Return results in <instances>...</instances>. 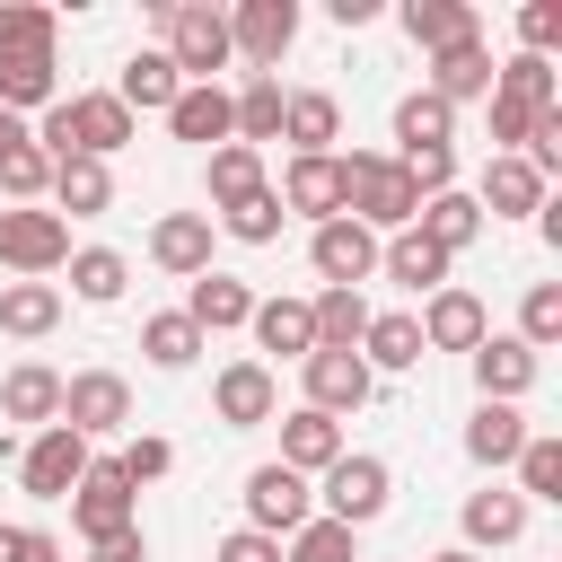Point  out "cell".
Instances as JSON below:
<instances>
[{
	"mask_svg": "<svg viewBox=\"0 0 562 562\" xmlns=\"http://www.w3.org/2000/svg\"><path fill=\"white\" fill-rule=\"evenodd\" d=\"M307 263H316V281H325V290H360V281H378V237L342 211V220L307 228Z\"/></svg>",
	"mask_w": 562,
	"mask_h": 562,
	"instance_id": "cell-10",
	"label": "cell"
},
{
	"mask_svg": "<svg viewBox=\"0 0 562 562\" xmlns=\"http://www.w3.org/2000/svg\"><path fill=\"white\" fill-rule=\"evenodd\" d=\"M88 562H149V536H140V527H114V536L88 544Z\"/></svg>",
	"mask_w": 562,
	"mask_h": 562,
	"instance_id": "cell-53",
	"label": "cell"
},
{
	"mask_svg": "<svg viewBox=\"0 0 562 562\" xmlns=\"http://www.w3.org/2000/svg\"><path fill=\"white\" fill-rule=\"evenodd\" d=\"M413 325H422V351H474V342L492 334L483 299H474V290H457V281H448V290H430Z\"/></svg>",
	"mask_w": 562,
	"mask_h": 562,
	"instance_id": "cell-15",
	"label": "cell"
},
{
	"mask_svg": "<svg viewBox=\"0 0 562 562\" xmlns=\"http://www.w3.org/2000/svg\"><path fill=\"white\" fill-rule=\"evenodd\" d=\"M184 316L202 325V342H211V334H237V325L255 316V290H246L237 272H202V281L184 290Z\"/></svg>",
	"mask_w": 562,
	"mask_h": 562,
	"instance_id": "cell-29",
	"label": "cell"
},
{
	"mask_svg": "<svg viewBox=\"0 0 562 562\" xmlns=\"http://www.w3.org/2000/svg\"><path fill=\"white\" fill-rule=\"evenodd\" d=\"M439 105H474V97H492V44L474 35V44H448V53H430V79H422Z\"/></svg>",
	"mask_w": 562,
	"mask_h": 562,
	"instance_id": "cell-25",
	"label": "cell"
},
{
	"mask_svg": "<svg viewBox=\"0 0 562 562\" xmlns=\"http://www.w3.org/2000/svg\"><path fill=\"white\" fill-rule=\"evenodd\" d=\"M360 360H369V378H395V369H422L430 351H422V325H413L404 307H386V316H369V334H360Z\"/></svg>",
	"mask_w": 562,
	"mask_h": 562,
	"instance_id": "cell-33",
	"label": "cell"
},
{
	"mask_svg": "<svg viewBox=\"0 0 562 562\" xmlns=\"http://www.w3.org/2000/svg\"><path fill=\"white\" fill-rule=\"evenodd\" d=\"M211 562H281V536H255V527H228L211 544Z\"/></svg>",
	"mask_w": 562,
	"mask_h": 562,
	"instance_id": "cell-52",
	"label": "cell"
},
{
	"mask_svg": "<svg viewBox=\"0 0 562 562\" xmlns=\"http://www.w3.org/2000/svg\"><path fill=\"white\" fill-rule=\"evenodd\" d=\"M299 386H307V413H325V422H342V413H360L378 395V378H369L360 351H307L299 360Z\"/></svg>",
	"mask_w": 562,
	"mask_h": 562,
	"instance_id": "cell-11",
	"label": "cell"
},
{
	"mask_svg": "<svg viewBox=\"0 0 562 562\" xmlns=\"http://www.w3.org/2000/svg\"><path fill=\"white\" fill-rule=\"evenodd\" d=\"M88 457H97V448L53 422V430H35V439L18 448V492H26V501H70V483L88 474Z\"/></svg>",
	"mask_w": 562,
	"mask_h": 562,
	"instance_id": "cell-8",
	"label": "cell"
},
{
	"mask_svg": "<svg viewBox=\"0 0 562 562\" xmlns=\"http://www.w3.org/2000/svg\"><path fill=\"white\" fill-rule=\"evenodd\" d=\"M413 228H422V237H430V246L457 263V255L483 237V211H474V193H430V202L413 211Z\"/></svg>",
	"mask_w": 562,
	"mask_h": 562,
	"instance_id": "cell-35",
	"label": "cell"
},
{
	"mask_svg": "<svg viewBox=\"0 0 562 562\" xmlns=\"http://www.w3.org/2000/svg\"><path fill=\"white\" fill-rule=\"evenodd\" d=\"M281 220H290V211H281V193H272V184H263V193H246V202H228V211H211V228H220V237H237V246H272V237H281Z\"/></svg>",
	"mask_w": 562,
	"mask_h": 562,
	"instance_id": "cell-43",
	"label": "cell"
},
{
	"mask_svg": "<svg viewBox=\"0 0 562 562\" xmlns=\"http://www.w3.org/2000/svg\"><path fill=\"white\" fill-rule=\"evenodd\" d=\"M281 140H290V158H334V140H342V105H334V88H290V105H281Z\"/></svg>",
	"mask_w": 562,
	"mask_h": 562,
	"instance_id": "cell-19",
	"label": "cell"
},
{
	"mask_svg": "<svg viewBox=\"0 0 562 562\" xmlns=\"http://www.w3.org/2000/svg\"><path fill=\"white\" fill-rule=\"evenodd\" d=\"M61 272H70V299H79V307H114V299L132 290V263H123L114 246H70Z\"/></svg>",
	"mask_w": 562,
	"mask_h": 562,
	"instance_id": "cell-36",
	"label": "cell"
},
{
	"mask_svg": "<svg viewBox=\"0 0 562 562\" xmlns=\"http://www.w3.org/2000/svg\"><path fill=\"white\" fill-rule=\"evenodd\" d=\"M342 211L369 228V237H395V228H413V184H404V167L386 158V149H351L342 158Z\"/></svg>",
	"mask_w": 562,
	"mask_h": 562,
	"instance_id": "cell-2",
	"label": "cell"
},
{
	"mask_svg": "<svg viewBox=\"0 0 562 562\" xmlns=\"http://www.w3.org/2000/svg\"><path fill=\"white\" fill-rule=\"evenodd\" d=\"M237 501H246V527H255V536H299V527L316 518L307 474H290V465H272V457L246 474V492H237Z\"/></svg>",
	"mask_w": 562,
	"mask_h": 562,
	"instance_id": "cell-9",
	"label": "cell"
},
{
	"mask_svg": "<svg viewBox=\"0 0 562 562\" xmlns=\"http://www.w3.org/2000/svg\"><path fill=\"white\" fill-rule=\"evenodd\" d=\"M211 211H158L149 220V263L158 272H176V281H202L211 272Z\"/></svg>",
	"mask_w": 562,
	"mask_h": 562,
	"instance_id": "cell-14",
	"label": "cell"
},
{
	"mask_svg": "<svg viewBox=\"0 0 562 562\" xmlns=\"http://www.w3.org/2000/svg\"><path fill=\"white\" fill-rule=\"evenodd\" d=\"M246 334H255L263 351H281V360H307V351H316V325H307V299H255V316H246Z\"/></svg>",
	"mask_w": 562,
	"mask_h": 562,
	"instance_id": "cell-39",
	"label": "cell"
},
{
	"mask_svg": "<svg viewBox=\"0 0 562 562\" xmlns=\"http://www.w3.org/2000/svg\"><path fill=\"white\" fill-rule=\"evenodd\" d=\"M167 132H176V140H193V149H220V140H237L228 88H220V79H184V88H176V105H167Z\"/></svg>",
	"mask_w": 562,
	"mask_h": 562,
	"instance_id": "cell-16",
	"label": "cell"
},
{
	"mask_svg": "<svg viewBox=\"0 0 562 562\" xmlns=\"http://www.w3.org/2000/svg\"><path fill=\"white\" fill-rule=\"evenodd\" d=\"M509 474H518L509 492H518L527 509H536V501H562V439H553V430H527V448H518Z\"/></svg>",
	"mask_w": 562,
	"mask_h": 562,
	"instance_id": "cell-42",
	"label": "cell"
},
{
	"mask_svg": "<svg viewBox=\"0 0 562 562\" xmlns=\"http://www.w3.org/2000/svg\"><path fill=\"white\" fill-rule=\"evenodd\" d=\"M44 193H53V158H44V149H35V132H26V140L0 158V202H9V211H26V202H44Z\"/></svg>",
	"mask_w": 562,
	"mask_h": 562,
	"instance_id": "cell-44",
	"label": "cell"
},
{
	"mask_svg": "<svg viewBox=\"0 0 562 562\" xmlns=\"http://www.w3.org/2000/svg\"><path fill=\"white\" fill-rule=\"evenodd\" d=\"M527 501L509 492V483H483V492H465V509H457V527H465V553H492V544H518L527 536Z\"/></svg>",
	"mask_w": 562,
	"mask_h": 562,
	"instance_id": "cell-18",
	"label": "cell"
},
{
	"mask_svg": "<svg viewBox=\"0 0 562 562\" xmlns=\"http://www.w3.org/2000/svg\"><path fill=\"white\" fill-rule=\"evenodd\" d=\"M395 26H404L422 53H448V44H474V35H483L474 0H404V9H395Z\"/></svg>",
	"mask_w": 562,
	"mask_h": 562,
	"instance_id": "cell-24",
	"label": "cell"
},
{
	"mask_svg": "<svg viewBox=\"0 0 562 562\" xmlns=\"http://www.w3.org/2000/svg\"><path fill=\"white\" fill-rule=\"evenodd\" d=\"M492 97H509V105H527V114H553V105H562V70H553L544 53H509V61H492Z\"/></svg>",
	"mask_w": 562,
	"mask_h": 562,
	"instance_id": "cell-32",
	"label": "cell"
},
{
	"mask_svg": "<svg viewBox=\"0 0 562 562\" xmlns=\"http://www.w3.org/2000/svg\"><path fill=\"white\" fill-rule=\"evenodd\" d=\"M61 97V61L53 53H0V105L26 123V114H44Z\"/></svg>",
	"mask_w": 562,
	"mask_h": 562,
	"instance_id": "cell-30",
	"label": "cell"
},
{
	"mask_svg": "<svg viewBox=\"0 0 562 562\" xmlns=\"http://www.w3.org/2000/svg\"><path fill=\"white\" fill-rule=\"evenodd\" d=\"M176 88H184V79H176V61H167L158 44H140V53L114 70V97H123L132 114H167V105H176Z\"/></svg>",
	"mask_w": 562,
	"mask_h": 562,
	"instance_id": "cell-31",
	"label": "cell"
},
{
	"mask_svg": "<svg viewBox=\"0 0 562 562\" xmlns=\"http://www.w3.org/2000/svg\"><path fill=\"white\" fill-rule=\"evenodd\" d=\"M0 562H61V536H53V527H18V518H0Z\"/></svg>",
	"mask_w": 562,
	"mask_h": 562,
	"instance_id": "cell-51",
	"label": "cell"
},
{
	"mask_svg": "<svg viewBox=\"0 0 562 562\" xmlns=\"http://www.w3.org/2000/svg\"><path fill=\"white\" fill-rule=\"evenodd\" d=\"M544 202H553V184H544L527 158H483V193H474L483 220H536Z\"/></svg>",
	"mask_w": 562,
	"mask_h": 562,
	"instance_id": "cell-17",
	"label": "cell"
},
{
	"mask_svg": "<svg viewBox=\"0 0 562 562\" xmlns=\"http://www.w3.org/2000/svg\"><path fill=\"white\" fill-rule=\"evenodd\" d=\"M465 369H474V395H483V404H518V395L544 378V360H536L518 334H483V342L465 351Z\"/></svg>",
	"mask_w": 562,
	"mask_h": 562,
	"instance_id": "cell-13",
	"label": "cell"
},
{
	"mask_svg": "<svg viewBox=\"0 0 562 562\" xmlns=\"http://www.w3.org/2000/svg\"><path fill=\"white\" fill-rule=\"evenodd\" d=\"M70 527H79V544H97L114 527H140V492L123 483L114 457H88V474L70 483Z\"/></svg>",
	"mask_w": 562,
	"mask_h": 562,
	"instance_id": "cell-6",
	"label": "cell"
},
{
	"mask_svg": "<svg viewBox=\"0 0 562 562\" xmlns=\"http://www.w3.org/2000/svg\"><path fill=\"white\" fill-rule=\"evenodd\" d=\"M395 167H404L413 202H430V193H457V149H422V158H395Z\"/></svg>",
	"mask_w": 562,
	"mask_h": 562,
	"instance_id": "cell-49",
	"label": "cell"
},
{
	"mask_svg": "<svg viewBox=\"0 0 562 562\" xmlns=\"http://www.w3.org/2000/svg\"><path fill=\"white\" fill-rule=\"evenodd\" d=\"M299 44V0H237L228 9V53L255 61L263 79H281V53Z\"/></svg>",
	"mask_w": 562,
	"mask_h": 562,
	"instance_id": "cell-7",
	"label": "cell"
},
{
	"mask_svg": "<svg viewBox=\"0 0 562 562\" xmlns=\"http://www.w3.org/2000/svg\"><path fill=\"white\" fill-rule=\"evenodd\" d=\"M281 105H290V88H281V79H263V70H246V88H228V114H237V140H246V149H263V140H281Z\"/></svg>",
	"mask_w": 562,
	"mask_h": 562,
	"instance_id": "cell-34",
	"label": "cell"
},
{
	"mask_svg": "<svg viewBox=\"0 0 562 562\" xmlns=\"http://www.w3.org/2000/svg\"><path fill=\"white\" fill-rule=\"evenodd\" d=\"M0 263H9L18 281H44V272H61V263H70V220H61V211H44V202H26V211H0Z\"/></svg>",
	"mask_w": 562,
	"mask_h": 562,
	"instance_id": "cell-5",
	"label": "cell"
},
{
	"mask_svg": "<svg viewBox=\"0 0 562 562\" xmlns=\"http://www.w3.org/2000/svg\"><path fill=\"white\" fill-rule=\"evenodd\" d=\"M44 211H61V220H97V211H114V167H105V158H53V193H44Z\"/></svg>",
	"mask_w": 562,
	"mask_h": 562,
	"instance_id": "cell-22",
	"label": "cell"
},
{
	"mask_svg": "<svg viewBox=\"0 0 562 562\" xmlns=\"http://www.w3.org/2000/svg\"><path fill=\"white\" fill-rule=\"evenodd\" d=\"M518 342H527L536 360L562 342V281H536V290L518 299Z\"/></svg>",
	"mask_w": 562,
	"mask_h": 562,
	"instance_id": "cell-47",
	"label": "cell"
},
{
	"mask_svg": "<svg viewBox=\"0 0 562 562\" xmlns=\"http://www.w3.org/2000/svg\"><path fill=\"white\" fill-rule=\"evenodd\" d=\"M553 44H562V0H527L518 9V53H544L553 61Z\"/></svg>",
	"mask_w": 562,
	"mask_h": 562,
	"instance_id": "cell-50",
	"label": "cell"
},
{
	"mask_svg": "<svg viewBox=\"0 0 562 562\" xmlns=\"http://www.w3.org/2000/svg\"><path fill=\"white\" fill-rule=\"evenodd\" d=\"M527 413L518 404H474V422H465V457L483 465V474H501V465H518V448H527Z\"/></svg>",
	"mask_w": 562,
	"mask_h": 562,
	"instance_id": "cell-28",
	"label": "cell"
},
{
	"mask_svg": "<svg viewBox=\"0 0 562 562\" xmlns=\"http://www.w3.org/2000/svg\"><path fill=\"white\" fill-rule=\"evenodd\" d=\"M272 422H281V457H272V465H290V474H307V483L351 448L342 422H325V413H307V404H299V413H272Z\"/></svg>",
	"mask_w": 562,
	"mask_h": 562,
	"instance_id": "cell-21",
	"label": "cell"
},
{
	"mask_svg": "<svg viewBox=\"0 0 562 562\" xmlns=\"http://www.w3.org/2000/svg\"><path fill=\"white\" fill-rule=\"evenodd\" d=\"M316 483H325V492H316V501H325V518H342L351 536H360L369 518H386V501H395V465H386V457H369V448H342Z\"/></svg>",
	"mask_w": 562,
	"mask_h": 562,
	"instance_id": "cell-3",
	"label": "cell"
},
{
	"mask_svg": "<svg viewBox=\"0 0 562 562\" xmlns=\"http://www.w3.org/2000/svg\"><path fill=\"white\" fill-rule=\"evenodd\" d=\"M149 18H158V53L176 61V79H211V70H228L237 53H228V9H211V0H149Z\"/></svg>",
	"mask_w": 562,
	"mask_h": 562,
	"instance_id": "cell-1",
	"label": "cell"
},
{
	"mask_svg": "<svg viewBox=\"0 0 562 562\" xmlns=\"http://www.w3.org/2000/svg\"><path fill=\"white\" fill-rule=\"evenodd\" d=\"M18 140H26V123H18V114H9V105H0V158H9V149H18Z\"/></svg>",
	"mask_w": 562,
	"mask_h": 562,
	"instance_id": "cell-55",
	"label": "cell"
},
{
	"mask_svg": "<svg viewBox=\"0 0 562 562\" xmlns=\"http://www.w3.org/2000/svg\"><path fill=\"white\" fill-rule=\"evenodd\" d=\"M114 465H123V483H132V492H140V483H158V474H167V465H176V448H167V439H158V430H132V439H123V448H114Z\"/></svg>",
	"mask_w": 562,
	"mask_h": 562,
	"instance_id": "cell-48",
	"label": "cell"
},
{
	"mask_svg": "<svg viewBox=\"0 0 562 562\" xmlns=\"http://www.w3.org/2000/svg\"><path fill=\"white\" fill-rule=\"evenodd\" d=\"M140 351H149V369H193L202 360V325L184 307H158V316H140Z\"/></svg>",
	"mask_w": 562,
	"mask_h": 562,
	"instance_id": "cell-41",
	"label": "cell"
},
{
	"mask_svg": "<svg viewBox=\"0 0 562 562\" xmlns=\"http://www.w3.org/2000/svg\"><path fill=\"white\" fill-rule=\"evenodd\" d=\"M430 562H483V553H465V544H439V553H430Z\"/></svg>",
	"mask_w": 562,
	"mask_h": 562,
	"instance_id": "cell-56",
	"label": "cell"
},
{
	"mask_svg": "<svg viewBox=\"0 0 562 562\" xmlns=\"http://www.w3.org/2000/svg\"><path fill=\"white\" fill-rule=\"evenodd\" d=\"M422 149H457V105H439L430 88L395 97V149L386 158H422Z\"/></svg>",
	"mask_w": 562,
	"mask_h": 562,
	"instance_id": "cell-26",
	"label": "cell"
},
{
	"mask_svg": "<svg viewBox=\"0 0 562 562\" xmlns=\"http://www.w3.org/2000/svg\"><path fill=\"white\" fill-rule=\"evenodd\" d=\"M272 193H281V211H299V220L325 228V220H342V158H290Z\"/></svg>",
	"mask_w": 562,
	"mask_h": 562,
	"instance_id": "cell-20",
	"label": "cell"
},
{
	"mask_svg": "<svg viewBox=\"0 0 562 562\" xmlns=\"http://www.w3.org/2000/svg\"><path fill=\"white\" fill-rule=\"evenodd\" d=\"M211 413H220V430H263V422L281 413L272 360H228V369L211 378Z\"/></svg>",
	"mask_w": 562,
	"mask_h": 562,
	"instance_id": "cell-12",
	"label": "cell"
},
{
	"mask_svg": "<svg viewBox=\"0 0 562 562\" xmlns=\"http://www.w3.org/2000/svg\"><path fill=\"white\" fill-rule=\"evenodd\" d=\"M53 325H61V290H53V281H0V334L44 342Z\"/></svg>",
	"mask_w": 562,
	"mask_h": 562,
	"instance_id": "cell-37",
	"label": "cell"
},
{
	"mask_svg": "<svg viewBox=\"0 0 562 562\" xmlns=\"http://www.w3.org/2000/svg\"><path fill=\"white\" fill-rule=\"evenodd\" d=\"M281 562H360V536H351L342 518H325V509H316L299 536H281Z\"/></svg>",
	"mask_w": 562,
	"mask_h": 562,
	"instance_id": "cell-45",
	"label": "cell"
},
{
	"mask_svg": "<svg viewBox=\"0 0 562 562\" xmlns=\"http://www.w3.org/2000/svg\"><path fill=\"white\" fill-rule=\"evenodd\" d=\"M202 184H211V211H228V202L263 193L272 176H263V149H246V140H220V149H211V167H202Z\"/></svg>",
	"mask_w": 562,
	"mask_h": 562,
	"instance_id": "cell-40",
	"label": "cell"
},
{
	"mask_svg": "<svg viewBox=\"0 0 562 562\" xmlns=\"http://www.w3.org/2000/svg\"><path fill=\"white\" fill-rule=\"evenodd\" d=\"M61 18L44 0H0V53H53Z\"/></svg>",
	"mask_w": 562,
	"mask_h": 562,
	"instance_id": "cell-46",
	"label": "cell"
},
{
	"mask_svg": "<svg viewBox=\"0 0 562 562\" xmlns=\"http://www.w3.org/2000/svg\"><path fill=\"white\" fill-rule=\"evenodd\" d=\"M61 430H79L88 448H97V439H123V430H132V378H123V369H79V378H61Z\"/></svg>",
	"mask_w": 562,
	"mask_h": 562,
	"instance_id": "cell-4",
	"label": "cell"
},
{
	"mask_svg": "<svg viewBox=\"0 0 562 562\" xmlns=\"http://www.w3.org/2000/svg\"><path fill=\"white\" fill-rule=\"evenodd\" d=\"M0 422H35V430H53V422H61V369L18 360V369L0 378Z\"/></svg>",
	"mask_w": 562,
	"mask_h": 562,
	"instance_id": "cell-27",
	"label": "cell"
},
{
	"mask_svg": "<svg viewBox=\"0 0 562 562\" xmlns=\"http://www.w3.org/2000/svg\"><path fill=\"white\" fill-rule=\"evenodd\" d=\"M378 272H386L395 290H413V299L448 290V255H439L422 228H395V237H378Z\"/></svg>",
	"mask_w": 562,
	"mask_h": 562,
	"instance_id": "cell-23",
	"label": "cell"
},
{
	"mask_svg": "<svg viewBox=\"0 0 562 562\" xmlns=\"http://www.w3.org/2000/svg\"><path fill=\"white\" fill-rule=\"evenodd\" d=\"M369 299L360 290H316L307 299V325H316V351H360V334H369Z\"/></svg>",
	"mask_w": 562,
	"mask_h": 562,
	"instance_id": "cell-38",
	"label": "cell"
},
{
	"mask_svg": "<svg viewBox=\"0 0 562 562\" xmlns=\"http://www.w3.org/2000/svg\"><path fill=\"white\" fill-rule=\"evenodd\" d=\"M325 18H334V26H369V18H378V0H325Z\"/></svg>",
	"mask_w": 562,
	"mask_h": 562,
	"instance_id": "cell-54",
	"label": "cell"
}]
</instances>
